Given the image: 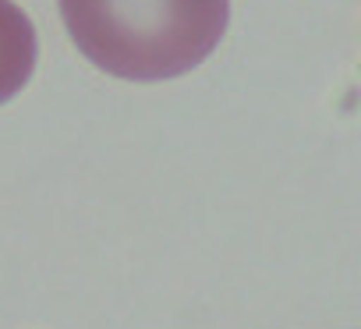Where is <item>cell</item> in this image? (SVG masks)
<instances>
[{"mask_svg": "<svg viewBox=\"0 0 361 329\" xmlns=\"http://www.w3.org/2000/svg\"><path fill=\"white\" fill-rule=\"evenodd\" d=\"M75 46L124 82H166L224 39L231 0H61Z\"/></svg>", "mask_w": 361, "mask_h": 329, "instance_id": "cell-1", "label": "cell"}, {"mask_svg": "<svg viewBox=\"0 0 361 329\" xmlns=\"http://www.w3.org/2000/svg\"><path fill=\"white\" fill-rule=\"evenodd\" d=\"M36 71V29L15 0H0V103L15 99Z\"/></svg>", "mask_w": 361, "mask_h": 329, "instance_id": "cell-2", "label": "cell"}]
</instances>
